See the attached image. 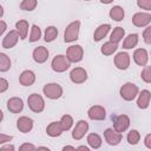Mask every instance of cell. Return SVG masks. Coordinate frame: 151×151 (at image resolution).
Listing matches in <instances>:
<instances>
[{"label": "cell", "instance_id": "obj_19", "mask_svg": "<svg viewBox=\"0 0 151 151\" xmlns=\"http://www.w3.org/2000/svg\"><path fill=\"white\" fill-rule=\"evenodd\" d=\"M138 99H137V106L142 110H145L149 107L150 105V100H151V92L149 90H143L140 93L138 92Z\"/></svg>", "mask_w": 151, "mask_h": 151}, {"label": "cell", "instance_id": "obj_29", "mask_svg": "<svg viewBox=\"0 0 151 151\" xmlns=\"http://www.w3.org/2000/svg\"><path fill=\"white\" fill-rule=\"evenodd\" d=\"M58 37V29L55 26H48L45 29V35H44V40L46 42H52L53 40H55V38Z\"/></svg>", "mask_w": 151, "mask_h": 151}, {"label": "cell", "instance_id": "obj_21", "mask_svg": "<svg viewBox=\"0 0 151 151\" xmlns=\"http://www.w3.org/2000/svg\"><path fill=\"white\" fill-rule=\"evenodd\" d=\"M110 28H111V25H110V24L99 25V26L96 28L94 33H93V40H94V41H100L101 39H104V38L107 35Z\"/></svg>", "mask_w": 151, "mask_h": 151}, {"label": "cell", "instance_id": "obj_32", "mask_svg": "<svg viewBox=\"0 0 151 151\" xmlns=\"http://www.w3.org/2000/svg\"><path fill=\"white\" fill-rule=\"evenodd\" d=\"M126 139H127V143H129L130 145H136V144H138V142L140 140V133H139L137 130H130V131L127 132Z\"/></svg>", "mask_w": 151, "mask_h": 151}, {"label": "cell", "instance_id": "obj_37", "mask_svg": "<svg viewBox=\"0 0 151 151\" xmlns=\"http://www.w3.org/2000/svg\"><path fill=\"white\" fill-rule=\"evenodd\" d=\"M143 38H144V41L149 45L151 44V27L150 26H146V28L144 29L143 32Z\"/></svg>", "mask_w": 151, "mask_h": 151}, {"label": "cell", "instance_id": "obj_48", "mask_svg": "<svg viewBox=\"0 0 151 151\" xmlns=\"http://www.w3.org/2000/svg\"><path fill=\"white\" fill-rule=\"evenodd\" d=\"M2 119H4V112L0 110V123L2 122Z\"/></svg>", "mask_w": 151, "mask_h": 151}, {"label": "cell", "instance_id": "obj_1", "mask_svg": "<svg viewBox=\"0 0 151 151\" xmlns=\"http://www.w3.org/2000/svg\"><path fill=\"white\" fill-rule=\"evenodd\" d=\"M80 31V21L76 20L67 25L65 32H64V41L65 42H73L78 39Z\"/></svg>", "mask_w": 151, "mask_h": 151}, {"label": "cell", "instance_id": "obj_30", "mask_svg": "<svg viewBox=\"0 0 151 151\" xmlns=\"http://www.w3.org/2000/svg\"><path fill=\"white\" fill-rule=\"evenodd\" d=\"M11 68V59L6 53L0 52V72H7Z\"/></svg>", "mask_w": 151, "mask_h": 151}, {"label": "cell", "instance_id": "obj_17", "mask_svg": "<svg viewBox=\"0 0 151 151\" xmlns=\"http://www.w3.org/2000/svg\"><path fill=\"white\" fill-rule=\"evenodd\" d=\"M7 109L12 113H19L24 109V101L19 97H12L7 100Z\"/></svg>", "mask_w": 151, "mask_h": 151}, {"label": "cell", "instance_id": "obj_38", "mask_svg": "<svg viewBox=\"0 0 151 151\" xmlns=\"http://www.w3.org/2000/svg\"><path fill=\"white\" fill-rule=\"evenodd\" d=\"M37 147L33 145V144H28V143H24L20 147H19V150L20 151H33V150H35Z\"/></svg>", "mask_w": 151, "mask_h": 151}, {"label": "cell", "instance_id": "obj_28", "mask_svg": "<svg viewBox=\"0 0 151 151\" xmlns=\"http://www.w3.org/2000/svg\"><path fill=\"white\" fill-rule=\"evenodd\" d=\"M124 35H125V31H124V28H123V27H120V26L114 27V28H113V31H112V33H111L110 41L118 44L119 41H122V40H123Z\"/></svg>", "mask_w": 151, "mask_h": 151}, {"label": "cell", "instance_id": "obj_45", "mask_svg": "<svg viewBox=\"0 0 151 151\" xmlns=\"http://www.w3.org/2000/svg\"><path fill=\"white\" fill-rule=\"evenodd\" d=\"M101 4H104V5H109V4H111L113 0H99Z\"/></svg>", "mask_w": 151, "mask_h": 151}, {"label": "cell", "instance_id": "obj_40", "mask_svg": "<svg viewBox=\"0 0 151 151\" xmlns=\"http://www.w3.org/2000/svg\"><path fill=\"white\" fill-rule=\"evenodd\" d=\"M8 88V81L5 78H0V93H4Z\"/></svg>", "mask_w": 151, "mask_h": 151}, {"label": "cell", "instance_id": "obj_8", "mask_svg": "<svg viewBox=\"0 0 151 151\" xmlns=\"http://www.w3.org/2000/svg\"><path fill=\"white\" fill-rule=\"evenodd\" d=\"M104 138H105V140H106V143L109 145L116 146L122 142L123 136H122L120 132L116 131L113 127H109V129H106L104 131Z\"/></svg>", "mask_w": 151, "mask_h": 151}, {"label": "cell", "instance_id": "obj_34", "mask_svg": "<svg viewBox=\"0 0 151 151\" xmlns=\"http://www.w3.org/2000/svg\"><path fill=\"white\" fill-rule=\"evenodd\" d=\"M37 5H38L37 0H22L21 4H20V9H22V11H33V9H35Z\"/></svg>", "mask_w": 151, "mask_h": 151}, {"label": "cell", "instance_id": "obj_39", "mask_svg": "<svg viewBox=\"0 0 151 151\" xmlns=\"http://www.w3.org/2000/svg\"><path fill=\"white\" fill-rule=\"evenodd\" d=\"M12 139H13V137L9 136V134L0 133V145H2V144H5V143H9Z\"/></svg>", "mask_w": 151, "mask_h": 151}, {"label": "cell", "instance_id": "obj_16", "mask_svg": "<svg viewBox=\"0 0 151 151\" xmlns=\"http://www.w3.org/2000/svg\"><path fill=\"white\" fill-rule=\"evenodd\" d=\"M17 127L20 132L22 133H28L32 131L33 129V119L29 118V117H26V116H22L20 117L18 120H17Z\"/></svg>", "mask_w": 151, "mask_h": 151}, {"label": "cell", "instance_id": "obj_33", "mask_svg": "<svg viewBox=\"0 0 151 151\" xmlns=\"http://www.w3.org/2000/svg\"><path fill=\"white\" fill-rule=\"evenodd\" d=\"M41 38V29L37 25H32L31 27V34H29V41L35 42Z\"/></svg>", "mask_w": 151, "mask_h": 151}, {"label": "cell", "instance_id": "obj_41", "mask_svg": "<svg viewBox=\"0 0 151 151\" xmlns=\"http://www.w3.org/2000/svg\"><path fill=\"white\" fill-rule=\"evenodd\" d=\"M144 144L147 149H151V133H147L144 138Z\"/></svg>", "mask_w": 151, "mask_h": 151}, {"label": "cell", "instance_id": "obj_11", "mask_svg": "<svg viewBox=\"0 0 151 151\" xmlns=\"http://www.w3.org/2000/svg\"><path fill=\"white\" fill-rule=\"evenodd\" d=\"M70 79L74 84H83L87 80V72L83 67H74L70 72Z\"/></svg>", "mask_w": 151, "mask_h": 151}, {"label": "cell", "instance_id": "obj_7", "mask_svg": "<svg viewBox=\"0 0 151 151\" xmlns=\"http://www.w3.org/2000/svg\"><path fill=\"white\" fill-rule=\"evenodd\" d=\"M151 22V14L149 12H138L132 17V24L136 27H146Z\"/></svg>", "mask_w": 151, "mask_h": 151}, {"label": "cell", "instance_id": "obj_9", "mask_svg": "<svg viewBox=\"0 0 151 151\" xmlns=\"http://www.w3.org/2000/svg\"><path fill=\"white\" fill-rule=\"evenodd\" d=\"M130 126V118L126 114H119L113 118V129L118 132H125Z\"/></svg>", "mask_w": 151, "mask_h": 151}, {"label": "cell", "instance_id": "obj_18", "mask_svg": "<svg viewBox=\"0 0 151 151\" xmlns=\"http://www.w3.org/2000/svg\"><path fill=\"white\" fill-rule=\"evenodd\" d=\"M133 60L139 66L147 65V61H149L147 51L145 48H137V50H134V52H133Z\"/></svg>", "mask_w": 151, "mask_h": 151}, {"label": "cell", "instance_id": "obj_49", "mask_svg": "<svg viewBox=\"0 0 151 151\" xmlns=\"http://www.w3.org/2000/svg\"><path fill=\"white\" fill-rule=\"evenodd\" d=\"M84 1H91V0H84Z\"/></svg>", "mask_w": 151, "mask_h": 151}, {"label": "cell", "instance_id": "obj_27", "mask_svg": "<svg viewBox=\"0 0 151 151\" xmlns=\"http://www.w3.org/2000/svg\"><path fill=\"white\" fill-rule=\"evenodd\" d=\"M117 48H118V44L112 42V41L109 40V41L104 42V45L100 47V52L104 55H111L117 51Z\"/></svg>", "mask_w": 151, "mask_h": 151}, {"label": "cell", "instance_id": "obj_12", "mask_svg": "<svg viewBox=\"0 0 151 151\" xmlns=\"http://www.w3.org/2000/svg\"><path fill=\"white\" fill-rule=\"evenodd\" d=\"M87 131H88V123L86 120L81 119L76 124V126L72 131V138L76 140H80L87 133Z\"/></svg>", "mask_w": 151, "mask_h": 151}, {"label": "cell", "instance_id": "obj_24", "mask_svg": "<svg viewBox=\"0 0 151 151\" xmlns=\"http://www.w3.org/2000/svg\"><path fill=\"white\" fill-rule=\"evenodd\" d=\"M110 18L112 19V20H114V21H122L123 19H124V17H125V12H124V9H123V7H120V6H113L111 9H110Z\"/></svg>", "mask_w": 151, "mask_h": 151}, {"label": "cell", "instance_id": "obj_43", "mask_svg": "<svg viewBox=\"0 0 151 151\" xmlns=\"http://www.w3.org/2000/svg\"><path fill=\"white\" fill-rule=\"evenodd\" d=\"M0 149H1V150H12V151H13V150H14V146L9 144V145H4V146H1Z\"/></svg>", "mask_w": 151, "mask_h": 151}, {"label": "cell", "instance_id": "obj_44", "mask_svg": "<svg viewBox=\"0 0 151 151\" xmlns=\"http://www.w3.org/2000/svg\"><path fill=\"white\" fill-rule=\"evenodd\" d=\"M63 150H64V151H66V150H76V147H74V146H70V145H67V146H64Z\"/></svg>", "mask_w": 151, "mask_h": 151}, {"label": "cell", "instance_id": "obj_42", "mask_svg": "<svg viewBox=\"0 0 151 151\" xmlns=\"http://www.w3.org/2000/svg\"><path fill=\"white\" fill-rule=\"evenodd\" d=\"M6 28H7V24L4 20H0V35L6 31Z\"/></svg>", "mask_w": 151, "mask_h": 151}, {"label": "cell", "instance_id": "obj_14", "mask_svg": "<svg viewBox=\"0 0 151 151\" xmlns=\"http://www.w3.org/2000/svg\"><path fill=\"white\" fill-rule=\"evenodd\" d=\"M48 55H50V52L46 47L44 46H38L33 50V53H32V57H33V60L38 64H44L47 59H48Z\"/></svg>", "mask_w": 151, "mask_h": 151}, {"label": "cell", "instance_id": "obj_20", "mask_svg": "<svg viewBox=\"0 0 151 151\" xmlns=\"http://www.w3.org/2000/svg\"><path fill=\"white\" fill-rule=\"evenodd\" d=\"M19 81L22 86H31L35 81V74L31 70H25L19 76Z\"/></svg>", "mask_w": 151, "mask_h": 151}, {"label": "cell", "instance_id": "obj_6", "mask_svg": "<svg viewBox=\"0 0 151 151\" xmlns=\"http://www.w3.org/2000/svg\"><path fill=\"white\" fill-rule=\"evenodd\" d=\"M84 57V50L80 45H72L66 51V58L70 63H79Z\"/></svg>", "mask_w": 151, "mask_h": 151}, {"label": "cell", "instance_id": "obj_26", "mask_svg": "<svg viewBox=\"0 0 151 151\" xmlns=\"http://www.w3.org/2000/svg\"><path fill=\"white\" fill-rule=\"evenodd\" d=\"M86 140H87V144L90 145V147H92V149H99L101 146V143H103L101 137L98 133H94V132L87 134Z\"/></svg>", "mask_w": 151, "mask_h": 151}, {"label": "cell", "instance_id": "obj_47", "mask_svg": "<svg viewBox=\"0 0 151 151\" xmlns=\"http://www.w3.org/2000/svg\"><path fill=\"white\" fill-rule=\"evenodd\" d=\"M2 15H4V7L0 5V18H2Z\"/></svg>", "mask_w": 151, "mask_h": 151}, {"label": "cell", "instance_id": "obj_25", "mask_svg": "<svg viewBox=\"0 0 151 151\" xmlns=\"http://www.w3.org/2000/svg\"><path fill=\"white\" fill-rule=\"evenodd\" d=\"M138 44V34L136 33H132V34H129L124 41H123V48L125 50H131V48H134Z\"/></svg>", "mask_w": 151, "mask_h": 151}, {"label": "cell", "instance_id": "obj_23", "mask_svg": "<svg viewBox=\"0 0 151 151\" xmlns=\"http://www.w3.org/2000/svg\"><path fill=\"white\" fill-rule=\"evenodd\" d=\"M28 27H29V25H28V22H27L26 20H19V21H17V24H15V29H17V32L19 33V37H20L21 40H25V39L27 38Z\"/></svg>", "mask_w": 151, "mask_h": 151}, {"label": "cell", "instance_id": "obj_3", "mask_svg": "<svg viewBox=\"0 0 151 151\" xmlns=\"http://www.w3.org/2000/svg\"><path fill=\"white\" fill-rule=\"evenodd\" d=\"M27 104H28L29 110L33 111V112H35V113H40L45 109V100L38 93L29 94L28 98H27Z\"/></svg>", "mask_w": 151, "mask_h": 151}, {"label": "cell", "instance_id": "obj_31", "mask_svg": "<svg viewBox=\"0 0 151 151\" xmlns=\"http://www.w3.org/2000/svg\"><path fill=\"white\" fill-rule=\"evenodd\" d=\"M59 123H60V126H61L63 131H68L73 125V118L70 114H64L60 118Z\"/></svg>", "mask_w": 151, "mask_h": 151}, {"label": "cell", "instance_id": "obj_35", "mask_svg": "<svg viewBox=\"0 0 151 151\" xmlns=\"http://www.w3.org/2000/svg\"><path fill=\"white\" fill-rule=\"evenodd\" d=\"M140 77H142V79H143L146 84H150V83H151V66L145 65L144 68L142 70Z\"/></svg>", "mask_w": 151, "mask_h": 151}, {"label": "cell", "instance_id": "obj_13", "mask_svg": "<svg viewBox=\"0 0 151 151\" xmlns=\"http://www.w3.org/2000/svg\"><path fill=\"white\" fill-rule=\"evenodd\" d=\"M87 116L91 120H104L106 117V110L100 105H93L88 109Z\"/></svg>", "mask_w": 151, "mask_h": 151}, {"label": "cell", "instance_id": "obj_4", "mask_svg": "<svg viewBox=\"0 0 151 151\" xmlns=\"http://www.w3.org/2000/svg\"><path fill=\"white\" fill-rule=\"evenodd\" d=\"M42 92L48 99L55 100L63 96V87L57 83H50L42 87Z\"/></svg>", "mask_w": 151, "mask_h": 151}, {"label": "cell", "instance_id": "obj_15", "mask_svg": "<svg viewBox=\"0 0 151 151\" xmlns=\"http://www.w3.org/2000/svg\"><path fill=\"white\" fill-rule=\"evenodd\" d=\"M19 38L20 37H19V33L17 32V29L9 31L5 35L4 40H2V47L4 48H12V47H14L17 45V42L19 41Z\"/></svg>", "mask_w": 151, "mask_h": 151}, {"label": "cell", "instance_id": "obj_36", "mask_svg": "<svg viewBox=\"0 0 151 151\" xmlns=\"http://www.w3.org/2000/svg\"><path fill=\"white\" fill-rule=\"evenodd\" d=\"M137 5L139 8L145 9L146 12L151 11V0H137Z\"/></svg>", "mask_w": 151, "mask_h": 151}, {"label": "cell", "instance_id": "obj_22", "mask_svg": "<svg viewBox=\"0 0 151 151\" xmlns=\"http://www.w3.org/2000/svg\"><path fill=\"white\" fill-rule=\"evenodd\" d=\"M63 129L60 126V123L59 122H52L47 125L46 127V133L50 136V137H59L61 133H63Z\"/></svg>", "mask_w": 151, "mask_h": 151}, {"label": "cell", "instance_id": "obj_10", "mask_svg": "<svg viewBox=\"0 0 151 151\" xmlns=\"http://www.w3.org/2000/svg\"><path fill=\"white\" fill-rule=\"evenodd\" d=\"M130 54L127 52H119L114 57V65L118 70H127L130 67Z\"/></svg>", "mask_w": 151, "mask_h": 151}, {"label": "cell", "instance_id": "obj_46", "mask_svg": "<svg viewBox=\"0 0 151 151\" xmlns=\"http://www.w3.org/2000/svg\"><path fill=\"white\" fill-rule=\"evenodd\" d=\"M76 150H85V151H88V147H87V146H84V145H83V146H78V147H77Z\"/></svg>", "mask_w": 151, "mask_h": 151}, {"label": "cell", "instance_id": "obj_5", "mask_svg": "<svg viewBox=\"0 0 151 151\" xmlns=\"http://www.w3.org/2000/svg\"><path fill=\"white\" fill-rule=\"evenodd\" d=\"M70 61L68 59L66 58V55H63V54H58L55 55L53 59H52V63H51V67L54 72H58V73H61V72H65L68 67H70Z\"/></svg>", "mask_w": 151, "mask_h": 151}, {"label": "cell", "instance_id": "obj_2", "mask_svg": "<svg viewBox=\"0 0 151 151\" xmlns=\"http://www.w3.org/2000/svg\"><path fill=\"white\" fill-rule=\"evenodd\" d=\"M138 92H139V88H138V86H137L136 84H133V83H125V84L120 87V91H119L120 97H122L124 100H126V101L133 100V99L137 97Z\"/></svg>", "mask_w": 151, "mask_h": 151}]
</instances>
